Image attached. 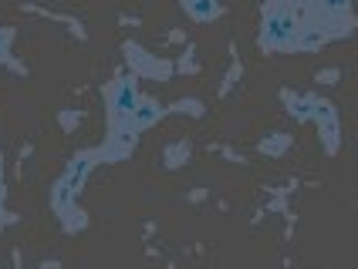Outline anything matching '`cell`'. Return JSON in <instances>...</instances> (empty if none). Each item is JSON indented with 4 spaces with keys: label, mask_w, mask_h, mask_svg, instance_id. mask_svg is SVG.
<instances>
[{
    "label": "cell",
    "mask_w": 358,
    "mask_h": 269,
    "mask_svg": "<svg viewBox=\"0 0 358 269\" xmlns=\"http://www.w3.org/2000/svg\"><path fill=\"white\" fill-rule=\"evenodd\" d=\"M99 162H105V158H101V148H95V152L75 155V158L68 162L64 175L58 178V185L51 189V209H55L58 222H61V226H64L68 232H78V229H85V226H88V219H85V209L78 206V199H81V189H85V182H88V175H92V169H95Z\"/></svg>",
    "instance_id": "1"
},
{
    "label": "cell",
    "mask_w": 358,
    "mask_h": 269,
    "mask_svg": "<svg viewBox=\"0 0 358 269\" xmlns=\"http://www.w3.org/2000/svg\"><path fill=\"white\" fill-rule=\"evenodd\" d=\"M301 14L304 7L287 3V0H267L264 3V20H260V51L264 54H278V51H291V40L301 27Z\"/></svg>",
    "instance_id": "2"
},
{
    "label": "cell",
    "mask_w": 358,
    "mask_h": 269,
    "mask_svg": "<svg viewBox=\"0 0 358 269\" xmlns=\"http://www.w3.org/2000/svg\"><path fill=\"white\" fill-rule=\"evenodd\" d=\"M139 88H136V75H119L108 88H105V115H108V132L119 128L125 118L136 112L139 105Z\"/></svg>",
    "instance_id": "3"
},
{
    "label": "cell",
    "mask_w": 358,
    "mask_h": 269,
    "mask_svg": "<svg viewBox=\"0 0 358 269\" xmlns=\"http://www.w3.org/2000/svg\"><path fill=\"white\" fill-rule=\"evenodd\" d=\"M122 51H125V61H129V68H132L136 77H145V81H169V77L176 75V61L162 58V54H149L136 40H125Z\"/></svg>",
    "instance_id": "4"
},
{
    "label": "cell",
    "mask_w": 358,
    "mask_h": 269,
    "mask_svg": "<svg viewBox=\"0 0 358 269\" xmlns=\"http://www.w3.org/2000/svg\"><path fill=\"white\" fill-rule=\"evenodd\" d=\"M311 121L318 125V134H321V145H324V152L328 155H338L341 148V121H338V108L328 101V98H321L315 101V115Z\"/></svg>",
    "instance_id": "5"
},
{
    "label": "cell",
    "mask_w": 358,
    "mask_h": 269,
    "mask_svg": "<svg viewBox=\"0 0 358 269\" xmlns=\"http://www.w3.org/2000/svg\"><path fill=\"white\" fill-rule=\"evenodd\" d=\"M280 101H284L287 115L294 118V121H311L318 95H301V91H291V88H284V91H280Z\"/></svg>",
    "instance_id": "6"
},
{
    "label": "cell",
    "mask_w": 358,
    "mask_h": 269,
    "mask_svg": "<svg viewBox=\"0 0 358 269\" xmlns=\"http://www.w3.org/2000/svg\"><path fill=\"white\" fill-rule=\"evenodd\" d=\"M179 7L193 24H210V20H217L223 14L220 0H179Z\"/></svg>",
    "instance_id": "7"
},
{
    "label": "cell",
    "mask_w": 358,
    "mask_h": 269,
    "mask_svg": "<svg viewBox=\"0 0 358 269\" xmlns=\"http://www.w3.org/2000/svg\"><path fill=\"white\" fill-rule=\"evenodd\" d=\"M189 152H193L189 138H179V141H169V145L162 148V162H166V169H179L182 162H189Z\"/></svg>",
    "instance_id": "8"
},
{
    "label": "cell",
    "mask_w": 358,
    "mask_h": 269,
    "mask_svg": "<svg viewBox=\"0 0 358 269\" xmlns=\"http://www.w3.org/2000/svg\"><path fill=\"white\" fill-rule=\"evenodd\" d=\"M287 148H291V134H284V132H274V134H267V138H260V155L280 158Z\"/></svg>",
    "instance_id": "9"
},
{
    "label": "cell",
    "mask_w": 358,
    "mask_h": 269,
    "mask_svg": "<svg viewBox=\"0 0 358 269\" xmlns=\"http://www.w3.org/2000/svg\"><path fill=\"white\" fill-rule=\"evenodd\" d=\"M166 115H189V118H203L206 115V108H203V101L199 98H179L173 108H166Z\"/></svg>",
    "instance_id": "10"
},
{
    "label": "cell",
    "mask_w": 358,
    "mask_h": 269,
    "mask_svg": "<svg viewBox=\"0 0 358 269\" xmlns=\"http://www.w3.org/2000/svg\"><path fill=\"white\" fill-rule=\"evenodd\" d=\"M240 75H243V64H240V58H234L230 61V71H227L223 84H220V95H230V91L240 84Z\"/></svg>",
    "instance_id": "11"
},
{
    "label": "cell",
    "mask_w": 358,
    "mask_h": 269,
    "mask_svg": "<svg viewBox=\"0 0 358 269\" xmlns=\"http://www.w3.org/2000/svg\"><path fill=\"white\" fill-rule=\"evenodd\" d=\"M341 75H345V71H341L338 64H331V68H321L318 75H315V81H318L321 88H331V84H338L341 81Z\"/></svg>",
    "instance_id": "12"
},
{
    "label": "cell",
    "mask_w": 358,
    "mask_h": 269,
    "mask_svg": "<svg viewBox=\"0 0 358 269\" xmlns=\"http://www.w3.org/2000/svg\"><path fill=\"white\" fill-rule=\"evenodd\" d=\"M10 40H14V31L0 27V61H10Z\"/></svg>",
    "instance_id": "13"
},
{
    "label": "cell",
    "mask_w": 358,
    "mask_h": 269,
    "mask_svg": "<svg viewBox=\"0 0 358 269\" xmlns=\"http://www.w3.org/2000/svg\"><path fill=\"white\" fill-rule=\"evenodd\" d=\"M81 118H85V115H81V112H61V115H58V121H61V128H64V132H71V128L78 125Z\"/></svg>",
    "instance_id": "14"
}]
</instances>
